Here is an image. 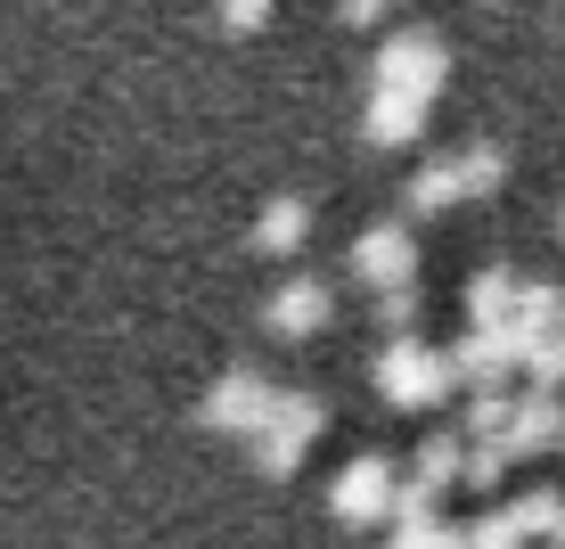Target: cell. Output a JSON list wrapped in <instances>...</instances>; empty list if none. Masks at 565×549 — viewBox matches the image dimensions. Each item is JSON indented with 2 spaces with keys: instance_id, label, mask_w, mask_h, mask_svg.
<instances>
[{
  "instance_id": "21",
  "label": "cell",
  "mask_w": 565,
  "mask_h": 549,
  "mask_svg": "<svg viewBox=\"0 0 565 549\" xmlns=\"http://www.w3.org/2000/svg\"><path fill=\"white\" fill-rule=\"evenodd\" d=\"M385 549H459V525H451V517H435V525H394Z\"/></svg>"
},
{
  "instance_id": "17",
  "label": "cell",
  "mask_w": 565,
  "mask_h": 549,
  "mask_svg": "<svg viewBox=\"0 0 565 549\" xmlns=\"http://www.w3.org/2000/svg\"><path fill=\"white\" fill-rule=\"evenodd\" d=\"M557 508H565L557 484H524V493L509 500V517H516V534H557Z\"/></svg>"
},
{
  "instance_id": "19",
  "label": "cell",
  "mask_w": 565,
  "mask_h": 549,
  "mask_svg": "<svg viewBox=\"0 0 565 549\" xmlns=\"http://www.w3.org/2000/svg\"><path fill=\"white\" fill-rule=\"evenodd\" d=\"M516 467V451H509V435L500 443H467V493H492L500 476Z\"/></svg>"
},
{
  "instance_id": "7",
  "label": "cell",
  "mask_w": 565,
  "mask_h": 549,
  "mask_svg": "<svg viewBox=\"0 0 565 549\" xmlns=\"http://www.w3.org/2000/svg\"><path fill=\"white\" fill-rule=\"evenodd\" d=\"M328 279H311V271H296V279H279L263 296V328L270 337H311V328H328Z\"/></svg>"
},
{
  "instance_id": "20",
  "label": "cell",
  "mask_w": 565,
  "mask_h": 549,
  "mask_svg": "<svg viewBox=\"0 0 565 549\" xmlns=\"http://www.w3.org/2000/svg\"><path fill=\"white\" fill-rule=\"evenodd\" d=\"M524 394H565V328L524 361Z\"/></svg>"
},
{
  "instance_id": "1",
  "label": "cell",
  "mask_w": 565,
  "mask_h": 549,
  "mask_svg": "<svg viewBox=\"0 0 565 549\" xmlns=\"http://www.w3.org/2000/svg\"><path fill=\"white\" fill-rule=\"evenodd\" d=\"M369 386H377V394L394 402V410H435V402H451V394H459L451 352L426 345V337H385V345H377V361H369Z\"/></svg>"
},
{
  "instance_id": "24",
  "label": "cell",
  "mask_w": 565,
  "mask_h": 549,
  "mask_svg": "<svg viewBox=\"0 0 565 549\" xmlns=\"http://www.w3.org/2000/svg\"><path fill=\"white\" fill-rule=\"evenodd\" d=\"M550 541H557V549H565V508H557V534H550Z\"/></svg>"
},
{
  "instance_id": "4",
  "label": "cell",
  "mask_w": 565,
  "mask_h": 549,
  "mask_svg": "<svg viewBox=\"0 0 565 549\" xmlns=\"http://www.w3.org/2000/svg\"><path fill=\"white\" fill-rule=\"evenodd\" d=\"M320 426H328V402L311 394V386H287L279 410H270V426L255 435V467H263V476H296L303 451L320 443Z\"/></svg>"
},
{
  "instance_id": "5",
  "label": "cell",
  "mask_w": 565,
  "mask_h": 549,
  "mask_svg": "<svg viewBox=\"0 0 565 549\" xmlns=\"http://www.w3.org/2000/svg\"><path fill=\"white\" fill-rule=\"evenodd\" d=\"M394 493H402L394 451H353V460L337 467V484H328V508H337L344 525H394Z\"/></svg>"
},
{
  "instance_id": "22",
  "label": "cell",
  "mask_w": 565,
  "mask_h": 549,
  "mask_svg": "<svg viewBox=\"0 0 565 549\" xmlns=\"http://www.w3.org/2000/svg\"><path fill=\"white\" fill-rule=\"evenodd\" d=\"M263 17H270V0H222V9H213V25H222V33H255Z\"/></svg>"
},
{
  "instance_id": "14",
  "label": "cell",
  "mask_w": 565,
  "mask_h": 549,
  "mask_svg": "<svg viewBox=\"0 0 565 549\" xmlns=\"http://www.w3.org/2000/svg\"><path fill=\"white\" fill-rule=\"evenodd\" d=\"M459 198H467L459 156H426L411 181H402V205H411V213H443V205H459Z\"/></svg>"
},
{
  "instance_id": "3",
  "label": "cell",
  "mask_w": 565,
  "mask_h": 549,
  "mask_svg": "<svg viewBox=\"0 0 565 549\" xmlns=\"http://www.w3.org/2000/svg\"><path fill=\"white\" fill-rule=\"evenodd\" d=\"M443 74H451V42L435 25H394L369 57V91H411V99H435Z\"/></svg>"
},
{
  "instance_id": "13",
  "label": "cell",
  "mask_w": 565,
  "mask_h": 549,
  "mask_svg": "<svg viewBox=\"0 0 565 549\" xmlns=\"http://www.w3.org/2000/svg\"><path fill=\"white\" fill-rule=\"evenodd\" d=\"M303 239H311V198H303V189H279V198H263V213H255V246L296 254Z\"/></svg>"
},
{
  "instance_id": "2",
  "label": "cell",
  "mask_w": 565,
  "mask_h": 549,
  "mask_svg": "<svg viewBox=\"0 0 565 549\" xmlns=\"http://www.w3.org/2000/svg\"><path fill=\"white\" fill-rule=\"evenodd\" d=\"M279 394H287V386H270L263 361H230V369H213V378H205L198 419L213 426V435H246V443H255L270 426V410H279Z\"/></svg>"
},
{
  "instance_id": "18",
  "label": "cell",
  "mask_w": 565,
  "mask_h": 549,
  "mask_svg": "<svg viewBox=\"0 0 565 549\" xmlns=\"http://www.w3.org/2000/svg\"><path fill=\"white\" fill-rule=\"evenodd\" d=\"M369 320H377L385 337H418V279L411 287H385V296L369 304Z\"/></svg>"
},
{
  "instance_id": "15",
  "label": "cell",
  "mask_w": 565,
  "mask_h": 549,
  "mask_svg": "<svg viewBox=\"0 0 565 549\" xmlns=\"http://www.w3.org/2000/svg\"><path fill=\"white\" fill-rule=\"evenodd\" d=\"M459 156V181H467V198H483V189H500L509 181V148L483 131V140H467V148H451Z\"/></svg>"
},
{
  "instance_id": "12",
  "label": "cell",
  "mask_w": 565,
  "mask_h": 549,
  "mask_svg": "<svg viewBox=\"0 0 565 549\" xmlns=\"http://www.w3.org/2000/svg\"><path fill=\"white\" fill-rule=\"evenodd\" d=\"M516 287H524V279L500 263V254H492V263H476V271H467V328H509Z\"/></svg>"
},
{
  "instance_id": "8",
  "label": "cell",
  "mask_w": 565,
  "mask_h": 549,
  "mask_svg": "<svg viewBox=\"0 0 565 549\" xmlns=\"http://www.w3.org/2000/svg\"><path fill=\"white\" fill-rule=\"evenodd\" d=\"M509 451L516 460H565V394H524L516 402V426H509Z\"/></svg>"
},
{
  "instance_id": "16",
  "label": "cell",
  "mask_w": 565,
  "mask_h": 549,
  "mask_svg": "<svg viewBox=\"0 0 565 549\" xmlns=\"http://www.w3.org/2000/svg\"><path fill=\"white\" fill-rule=\"evenodd\" d=\"M516 517H509V500H492V508H476V517L459 525V549H516Z\"/></svg>"
},
{
  "instance_id": "10",
  "label": "cell",
  "mask_w": 565,
  "mask_h": 549,
  "mask_svg": "<svg viewBox=\"0 0 565 549\" xmlns=\"http://www.w3.org/2000/svg\"><path fill=\"white\" fill-rule=\"evenodd\" d=\"M443 352H451V378L467 386V394H476V386H516V369H509V352H500L492 328H459Z\"/></svg>"
},
{
  "instance_id": "6",
  "label": "cell",
  "mask_w": 565,
  "mask_h": 549,
  "mask_svg": "<svg viewBox=\"0 0 565 549\" xmlns=\"http://www.w3.org/2000/svg\"><path fill=\"white\" fill-rule=\"evenodd\" d=\"M344 263H353V279L369 287V296H385V287H411L418 279V246H411V222H361L353 246H344Z\"/></svg>"
},
{
  "instance_id": "11",
  "label": "cell",
  "mask_w": 565,
  "mask_h": 549,
  "mask_svg": "<svg viewBox=\"0 0 565 549\" xmlns=\"http://www.w3.org/2000/svg\"><path fill=\"white\" fill-rule=\"evenodd\" d=\"M361 131L377 148H411L426 131V99H411V91H369L361 99Z\"/></svg>"
},
{
  "instance_id": "9",
  "label": "cell",
  "mask_w": 565,
  "mask_h": 549,
  "mask_svg": "<svg viewBox=\"0 0 565 549\" xmlns=\"http://www.w3.org/2000/svg\"><path fill=\"white\" fill-rule=\"evenodd\" d=\"M411 484H426V493H451V484H467V435L459 426H426L418 451H411Z\"/></svg>"
},
{
  "instance_id": "23",
  "label": "cell",
  "mask_w": 565,
  "mask_h": 549,
  "mask_svg": "<svg viewBox=\"0 0 565 549\" xmlns=\"http://www.w3.org/2000/svg\"><path fill=\"white\" fill-rule=\"evenodd\" d=\"M385 0H337V25H377Z\"/></svg>"
},
{
  "instance_id": "25",
  "label": "cell",
  "mask_w": 565,
  "mask_h": 549,
  "mask_svg": "<svg viewBox=\"0 0 565 549\" xmlns=\"http://www.w3.org/2000/svg\"><path fill=\"white\" fill-rule=\"evenodd\" d=\"M557 239H565V198H557Z\"/></svg>"
}]
</instances>
